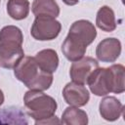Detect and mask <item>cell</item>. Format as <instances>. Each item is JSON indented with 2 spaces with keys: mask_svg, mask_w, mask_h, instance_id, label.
<instances>
[{
  "mask_svg": "<svg viewBox=\"0 0 125 125\" xmlns=\"http://www.w3.org/2000/svg\"><path fill=\"white\" fill-rule=\"evenodd\" d=\"M96 36V28L91 21L86 20L74 21L62 45V51L64 57L71 62L83 58L87 46L94 41Z\"/></svg>",
  "mask_w": 125,
  "mask_h": 125,
  "instance_id": "1",
  "label": "cell"
},
{
  "mask_svg": "<svg viewBox=\"0 0 125 125\" xmlns=\"http://www.w3.org/2000/svg\"><path fill=\"white\" fill-rule=\"evenodd\" d=\"M125 68L113 64L107 68L97 67L89 76L87 83L96 96H105L110 92L120 94L125 90Z\"/></svg>",
  "mask_w": 125,
  "mask_h": 125,
  "instance_id": "2",
  "label": "cell"
},
{
  "mask_svg": "<svg viewBox=\"0 0 125 125\" xmlns=\"http://www.w3.org/2000/svg\"><path fill=\"white\" fill-rule=\"evenodd\" d=\"M15 76L30 90L44 91L50 88L53 75L43 70L32 57H23L16 65Z\"/></svg>",
  "mask_w": 125,
  "mask_h": 125,
  "instance_id": "3",
  "label": "cell"
},
{
  "mask_svg": "<svg viewBox=\"0 0 125 125\" xmlns=\"http://www.w3.org/2000/svg\"><path fill=\"white\" fill-rule=\"evenodd\" d=\"M23 101L28 114L35 119V123L53 117L57 110L56 101L38 90L26 92Z\"/></svg>",
  "mask_w": 125,
  "mask_h": 125,
  "instance_id": "4",
  "label": "cell"
},
{
  "mask_svg": "<svg viewBox=\"0 0 125 125\" xmlns=\"http://www.w3.org/2000/svg\"><path fill=\"white\" fill-rule=\"evenodd\" d=\"M61 28L62 25L60 21H56L55 18L38 16L33 21L30 33L36 40H52L59 35Z\"/></svg>",
  "mask_w": 125,
  "mask_h": 125,
  "instance_id": "5",
  "label": "cell"
},
{
  "mask_svg": "<svg viewBox=\"0 0 125 125\" xmlns=\"http://www.w3.org/2000/svg\"><path fill=\"white\" fill-rule=\"evenodd\" d=\"M21 45L14 41L0 42V66L4 68H15L24 57Z\"/></svg>",
  "mask_w": 125,
  "mask_h": 125,
  "instance_id": "6",
  "label": "cell"
},
{
  "mask_svg": "<svg viewBox=\"0 0 125 125\" xmlns=\"http://www.w3.org/2000/svg\"><path fill=\"white\" fill-rule=\"evenodd\" d=\"M97 67H99V63L96 60L91 57H85L73 62L69 70V74L73 82L84 85L87 83L90 74Z\"/></svg>",
  "mask_w": 125,
  "mask_h": 125,
  "instance_id": "7",
  "label": "cell"
},
{
  "mask_svg": "<svg viewBox=\"0 0 125 125\" xmlns=\"http://www.w3.org/2000/svg\"><path fill=\"white\" fill-rule=\"evenodd\" d=\"M62 96L64 101L73 106L85 105L90 98L89 91L86 89V87L75 82H69L64 86Z\"/></svg>",
  "mask_w": 125,
  "mask_h": 125,
  "instance_id": "8",
  "label": "cell"
},
{
  "mask_svg": "<svg viewBox=\"0 0 125 125\" xmlns=\"http://www.w3.org/2000/svg\"><path fill=\"white\" fill-rule=\"evenodd\" d=\"M121 53V43L116 38H105L96 49L97 58L104 62H113Z\"/></svg>",
  "mask_w": 125,
  "mask_h": 125,
  "instance_id": "9",
  "label": "cell"
},
{
  "mask_svg": "<svg viewBox=\"0 0 125 125\" xmlns=\"http://www.w3.org/2000/svg\"><path fill=\"white\" fill-rule=\"evenodd\" d=\"M123 104L114 97H105L100 103V113L107 121H114L123 112Z\"/></svg>",
  "mask_w": 125,
  "mask_h": 125,
  "instance_id": "10",
  "label": "cell"
},
{
  "mask_svg": "<svg viewBox=\"0 0 125 125\" xmlns=\"http://www.w3.org/2000/svg\"><path fill=\"white\" fill-rule=\"evenodd\" d=\"M37 64L45 71L53 73L59 65V57L52 49H45L36 54L34 57Z\"/></svg>",
  "mask_w": 125,
  "mask_h": 125,
  "instance_id": "11",
  "label": "cell"
},
{
  "mask_svg": "<svg viewBox=\"0 0 125 125\" xmlns=\"http://www.w3.org/2000/svg\"><path fill=\"white\" fill-rule=\"evenodd\" d=\"M96 23L97 26L104 31H113L116 28V22L112 9L108 6H103L102 8H100L97 13Z\"/></svg>",
  "mask_w": 125,
  "mask_h": 125,
  "instance_id": "12",
  "label": "cell"
},
{
  "mask_svg": "<svg viewBox=\"0 0 125 125\" xmlns=\"http://www.w3.org/2000/svg\"><path fill=\"white\" fill-rule=\"evenodd\" d=\"M25 113L18 107L10 106L0 109V124H27Z\"/></svg>",
  "mask_w": 125,
  "mask_h": 125,
  "instance_id": "13",
  "label": "cell"
},
{
  "mask_svg": "<svg viewBox=\"0 0 125 125\" xmlns=\"http://www.w3.org/2000/svg\"><path fill=\"white\" fill-rule=\"evenodd\" d=\"M32 13L36 17L48 16L57 18L60 14V8L55 0H34L32 4Z\"/></svg>",
  "mask_w": 125,
  "mask_h": 125,
  "instance_id": "14",
  "label": "cell"
},
{
  "mask_svg": "<svg viewBox=\"0 0 125 125\" xmlns=\"http://www.w3.org/2000/svg\"><path fill=\"white\" fill-rule=\"evenodd\" d=\"M61 122L66 125H85L88 123V116L84 110L69 106L63 111Z\"/></svg>",
  "mask_w": 125,
  "mask_h": 125,
  "instance_id": "15",
  "label": "cell"
},
{
  "mask_svg": "<svg viewBox=\"0 0 125 125\" xmlns=\"http://www.w3.org/2000/svg\"><path fill=\"white\" fill-rule=\"evenodd\" d=\"M7 12L14 20L25 19L29 12V2L27 0H9L7 3Z\"/></svg>",
  "mask_w": 125,
  "mask_h": 125,
  "instance_id": "16",
  "label": "cell"
},
{
  "mask_svg": "<svg viewBox=\"0 0 125 125\" xmlns=\"http://www.w3.org/2000/svg\"><path fill=\"white\" fill-rule=\"evenodd\" d=\"M14 41L22 44L23 37L21 29L15 25H8L0 30V42Z\"/></svg>",
  "mask_w": 125,
  "mask_h": 125,
  "instance_id": "17",
  "label": "cell"
},
{
  "mask_svg": "<svg viewBox=\"0 0 125 125\" xmlns=\"http://www.w3.org/2000/svg\"><path fill=\"white\" fill-rule=\"evenodd\" d=\"M66 5H69V6H72V5H75L79 2V0H62Z\"/></svg>",
  "mask_w": 125,
  "mask_h": 125,
  "instance_id": "18",
  "label": "cell"
},
{
  "mask_svg": "<svg viewBox=\"0 0 125 125\" xmlns=\"http://www.w3.org/2000/svg\"><path fill=\"white\" fill-rule=\"evenodd\" d=\"M4 102V95H3V92L0 90V105L3 104Z\"/></svg>",
  "mask_w": 125,
  "mask_h": 125,
  "instance_id": "19",
  "label": "cell"
},
{
  "mask_svg": "<svg viewBox=\"0 0 125 125\" xmlns=\"http://www.w3.org/2000/svg\"><path fill=\"white\" fill-rule=\"evenodd\" d=\"M122 1H123V0H122Z\"/></svg>",
  "mask_w": 125,
  "mask_h": 125,
  "instance_id": "20",
  "label": "cell"
}]
</instances>
